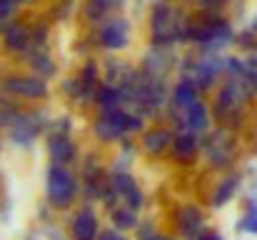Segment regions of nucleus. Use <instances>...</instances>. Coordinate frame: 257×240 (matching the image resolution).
I'll return each mask as SVG.
<instances>
[{
  "mask_svg": "<svg viewBox=\"0 0 257 240\" xmlns=\"http://www.w3.org/2000/svg\"><path fill=\"white\" fill-rule=\"evenodd\" d=\"M73 195H75V180H73V175L63 165L55 163L48 170V198H50V203L55 208H65V205H70Z\"/></svg>",
  "mask_w": 257,
  "mask_h": 240,
  "instance_id": "nucleus-1",
  "label": "nucleus"
},
{
  "mask_svg": "<svg viewBox=\"0 0 257 240\" xmlns=\"http://www.w3.org/2000/svg\"><path fill=\"white\" fill-rule=\"evenodd\" d=\"M100 45L102 48H110V50H120L127 45V23L122 18H115V20H107L102 28H100Z\"/></svg>",
  "mask_w": 257,
  "mask_h": 240,
  "instance_id": "nucleus-2",
  "label": "nucleus"
},
{
  "mask_svg": "<svg viewBox=\"0 0 257 240\" xmlns=\"http://www.w3.org/2000/svg\"><path fill=\"white\" fill-rule=\"evenodd\" d=\"M3 90L25 95V98H45L48 95V83L40 78H8L3 80Z\"/></svg>",
  "mask_w": 257,
  "mask_h": 240,
  "instance_id": "nucleus-3",
  "label": "nucleus"
},
{
  "mask_svg": "<svg viewBox=\"0 0 257 240\" xmlns=\"http://www.w3.org/2000/svg\"><path fill=\"white\" fill-rule=\"evenodd\" d=\"M245 83H247V80H245ZM245 83L230 80V83L222 88V93H220V110H222V108H225V110H235V108H240V105L245 103V98H247Z\"/></svg>",
  "mask_w": 257,
  "mask_h": 240,
  "instance_id": "nucleus-4",
  "label": "nucleus"
},
{
  "mask_svg": "<svg viewBox=\"0 0 257 240\" xmlns=\"http://www.w3.org/2000/svg\"><path fill=\"white\" fill-rule=\"evenodd\" d=\"M3 38H5V45H8L10 50H15V53H20V50H25V48L30 45V33H28L20 23H15V20H10V23L3 28Z\"/></svg>",
  "mask_w": 257,
  "mask_h": 240,
  "instance_id": "nucleus-5",
  "label": "nucleus"
},
{
  "mask_svg": "<svg viewBox=\"0 0 257 240\" xmlns=\"http://www.w3.org/2000/svg\"><path fill=\"white\" fill-rule=\"evenodd\" d=\"M73 235L75 240H95L97 238V220L90 210H80L73 220Z\"/></svg>",
  "mask_w": 257,
  "mask_h": 240,
  "instance_id": "nucleus-6",
  "label": "nucleus"
},
{
  "mask_svg": "<svg viewBox=\"0 0 257 240\" xmlns=\"http://www.w3.org/2000/svg\"><path fill=\"white\" fill-rule=\"evenodd\" d=\"M48 148H50V158L55 160L58 165H63V163L75 158V145H73L65 135H55V138L48 143Z\"/></svg>",
  "mask_w": 257,
  "mask_h": 240,
  "instance_id": "nucleus-7",
  "label": "nucleus"
},
{
  "mask_svg": "<svg viewBox=\"0 0 257 240\" xmlns=\"http://www.w3.org/2000/svg\"><path fill=\"white\" fill-rule=\"evenodd\" d=\"M40 133V125H33V120H28V118H15V123H13V140L15 143H20V145H28V143H33V138Z\"/></svg>",
  "mask_w": 257,
  "mask_h": 240,
  "instance_id": "nucleus-8",
  "label": "nucleus"
},
{
  "mask_svg": "<svg viewBox=\"0 0 257 240\" xmlns=\"http://www.w3.org/2000/svg\"><path fill=\"white\" fill-rule=\"evenodd\" d=\"M117 3L120 0H87L85 3V18L90 23H105V18H107V13L112 10V8H117Z\"/></svg>",
  "mask_w": 257,
  "mask_h": 240,
  "instance_id": "nucleus-9",
  "label": "nucleus"
},
{
  "mask_svg": "<svg viewBox=\"0 0 257 240\" xmlns=\"http://www.w3.org/2000/svg\"><path fill=\"white\" fill-rule=\"evenodd\" d=\"M172 103H175V108H182V110H187L192 103H197V88H195V83L192 80H182L175 88Z\"/></svg>",
  "mask_w": 257,
  "mask_h": 240,
  "instance_id": "nucleus-10",
  "label": "nucleus"
},
{
  "mask_svg": "<svg viewBox=\"0 0 257 240\" xmlns=\"http://www.w3.org/2000/svg\"><path fill=\"white\" fill-rule=\"evenodd\" d=\"M170 143H172V135L168 130H150V133L145 135V150L153 153V155H160Z\"/></svg>",
  "mask_w": 257,
  "mask_h": 240,
  "instance_id": "nucleus-11",
  "label": "nucleus"
},
{
  "mask_svg": "<svg viewBox=\"0 0 257 240\" xmlns=\"http://www.w3.org/2000/svg\"><path fill=\"white\" fill-rule=\"evenodd\" d=\"M200 225H202V215H200V210H197L195 205H187V208L180 213V228H182L187 235H195V233L200 230Z\"/></svg>",
  "mask_w": 257,
  "mask_h": 240,
  "instance_id": "nucleus-12",
  "label": "nucleus"
},
{
  "mask_svg": "<svg viewBox=\"0 0 257 240\" xmlns=\"http://www.w3.org/2000/svg\"><path fill=\"white\" fill-rule=\"evenodd\" d=\"M185 118H187V125L192 130H205L207 128V108L202 103H192L185 110Z\"/></svg>",
  "mask_w": 257,
  "mask_h": 240,
  "instance_id": "nucleus-13",
  "label": "nucleus"
},
{
  "mask_svg": "<svg viewBox=\"0 0 257 240\" xmlns=\"http://www.w3.org/2000/svg\"><path fill=\"white\" fill-rule=\"evenodd\" d=\"M172 150H175L177 158H192V153H195V138H192L190 133L177 135V138L172 140Z\"/></svg>",
  "mask_w": 257,
  "mask_h": 240,
  "instance_id": "nucleus-14",
  "label": "nucleus"
},
{
  "mask_svg": "<svg viewBox=\"0 0 257 240\" xmlns=\"http://www.w3.org/2000/svg\"><path fill=\"white\" fill-rule=\"evenodd\" d=\"M235 188H237V178H227L225 183H220V188L215 190V195H212V205H225L230 198H232V193H235Z\"/></svg>",
  "mask_w": 257,
  "mask_h": 240,
  "instance_id": "nucleus-15",
  "label": "nucleus"
},
{
  "mask_svg": "<svg viewBox=\"0 0 257 240\" xmlns=\"http://www.w3.org/2000/svg\"><path fill=\"white\" fill-rule=\"evenodd\" d=\"M95 133H97V138H100V140H115V138H120V135H122V130H120L112 120H107L105 115H102V120L95 125Z\"/></svg>",
  "mask_w": 257,
  "mask_h": 240,
  "instance_id": "nucleus-16",
  "label": "nucleus"
},
{
  "mask_svg": "<svg viewBox=\"0 0 257 240\" xmlns=\"http://www.w3.org/2000/svg\"><path fill=\"white\" fill-rule=\"evenodd\" d=\"M120 98H122V93H120V90H115V88H102V90L97 93V103H100L105 110H112V108H117Z\"/></svg>",
  "mask_w": 257,
  "mask_h": 240,
  "instance_id": "nucleus-17",
  "label": "nucleus"
},
{
  "mask_svg": "<svg viewBox=\"0 0 257 240\" xmlns=\"http://www.w3.org/2000/svg\"><path fill=\"white\" fill-rule=\"evenodd\" d=\"M112 218H115V225H117V228H135V225H138L133 208H127V210H125V208L112 210Z\"/></svg>",
  "mask_w": 257,
  "mask_h": 240,
  "instance_id": "nucleus-18",
  "label": "nucleus"
},
{
  "mask_svg": "<svg viewBox=\"0 0 257 240\" xmlns=\"http://www.w3.org/2000/svg\"><path fill=\"white\" fill-rule=\"evenodd\" d=\"M133 188H138V185L133 183V178H130L127 173H125V175H122V173H117V175L112 178V190H115L117 195H127Z\"/></svg>",
  "mask_w": 257,
  "mask_h": 240,
  "instance_id": "nucleus-19",
  "label": "nucleus"
},
{
  "mask_svg": "<svg viewBox=\"0 0 257 240\" xmlns=\"http://www.w3.org/2000/svg\"><path fill=\"white\" fill-rule=\"evenodd\" d=\"M33 68L40 70L43 75H53V73H55V65L50 63L48 55H35V58H33Z\"/></svg>",
  "mask_w": 257,
  "mask_h": 240,
  "instance_id": "nucleus-20",
  "label": "nucleus"
},
{
  "mask_svg": "<svg viewBox=\"0 0 257 240\" xmlns=\"http://www.w3.org/2000/svg\"><path fill=\"white\" fill-rule=\"evenodd\" d=\"M18 3H20V0H0V23H3V20H8V18L15 13Z\"/></svg>",
  "mask_w": 257,
  "mask_h": 240,
  "instance_id": "nucleus-21",
  "label": "nucleus"
},
{
  "mask_svg": "<svg viewBox=\"0 0 257 240\" xmlns=\"http://www.w3.org/2000/svg\"><path fill=\"white\" fill-rule=\"evenodd\" d=\"M125 200H127V208H133V210H138L140 205H143V193L138 190V188H133L127 195H125Z\"/></svg>",
  "mask_w": 257,
  "mask_h": 240,
  "instance_id": "nucleus-22",
  "label": "nucleus"
},
{
  "mask_svg": "<svg viewBox=\"0 0 257 240\" xmlns=\"http://www.w3.org/2000/svg\"><path fill=\"white\" fill-rule=\"evenodd\" d=\"M237 43H240L242 48H257V33H252V30H247V33H242Z\"/></svg>",
  "mask_w": 257,
  "mask_h": 240,
  "instance_id": "nucleus-23",
  "label": "nucleus"
},
{
  "mask_svg": "<svg viewBox=\"0 0 257 240\" xmlns=\"http://www.w3.org/2000/svg\"><path fill=\"white\" fill-rule=\"evenodd\" d=\"M45 38H48V28H45V25H38V28H35V33L30 35V40H33L35 45H43V43H45Z\"/></svg>",
  "mask_w": 257,
  "mask_h": 240,
  "instance_id": "nucleus-24",
  "label": "nucleus"
},
{
  "mask_svg": "<svg viewBox=\"0 0 257 240\" xmlns=\"http://www.w3.org/2000/svg\"><path fill=\"white\" fill-rule=\"evenodd\" d=\"M97 240H125L120 233H115V230H105V233H100Z\"/></svg>",
  "mask_w": 257,
  "mask_h": 240,
  "instance_id": "nucleus-25",
  "label": "nucleus"
},
{
  "mask_svg": "<svg viewBox=\"0 0 257 240\" xmlns=\"http://www.w3.org/2000/svg\"><path fill=\"white\" fill-rule=\"evenodd\" d=\"M197 240H222V238H220L217 233H202V235H200Z\"/></svg>",
  "mask_w": 257,
  "mask_h": 240,
  "instance_id": "nucleus-26",
  "label": "nucleus"
},
{
  "mask_svg": "<svg viewBox=\"0 0 257 240\" xmlns=\"http://www.w3.org/2000/svg\"><path fill=\"white\" fill-rule=\"evenodd\" d=\"M225 0H202V5H207V8H220Z\"/></svg>",
  "mask_w": 257,
  "mask_h": 240,
  "instance_id": "nucleus-27",
  "label": "nucleus"
},
{
  "mask_svg": "<svg viewBox=\"0 0 257 240\" xmlns=\"http://www.w3.org/2000/svg\"><path fill=\"white\" fill-rule=\"evenodd\" d=\"M250 30H252V33H257V18L252 20V23H250Z\"/></svg>",
  "mask_w": 257,
  "mask_h": 240,
  "instance_id": "nucleus-28",
  "label": "nucleus"
},
{
  "mask_svg": "<svg viewBox=\"0 0 257 240\" xmlns=\"http://www.w3.org/2000/svg\"><path fill=\"white\" fill-rule=\"evenodd\" d=\"M153 240H172V238H163V235H155Z\"/></svg>",
  "mask_w": 257,
  "mask_h": 240,
  "instance_id": "nucleus-29",
  "label": "nucleus"
}]
</instances>
